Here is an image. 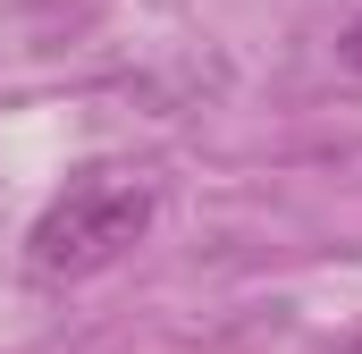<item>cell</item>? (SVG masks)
Listing matches in <instances>:
<instances>
[{
	"mask_svg": "<svg viewBox=\"0 0 362 354\" xmlns=\"http://www.w3.org/2000/svg\"><path fill=\"white\" fill-rule=\"evenodd\" d=\"M152 211H160V194H152L144 169H76L51 202H42V219L25 228V270H34L42 287L93 278V270H110L144 228H152Z\"/></svg>",
	"mask_w": 362,
	"mask_h": 354,
	"instance_id": "1",
	"label": "cell"
},
{
	"mask_svg": "<svg viewBox=\"0 0 362 354\" xmlns=\"http://www.w3.org/2000/svg\"><path fill=\"white\" fill-rule=\"evenodd\" d=\"M346 59H354V68H362V17H354V34H346Z\"/></svg>",
	"mask_w": 362,
	"mask_h": 354,
	"instance_id": "2",
	"label": "cell"
},
{
	"mask_svg": "<svg viewBox=\"0 0 362 354\" xmlns=\"http://www.w3.org/2000/svg\"><path fill=\"white\" fill-rule=\"evenodd\" d=\"M346 354H362V338H354V346H346Z\"/></svg>",
	"mask_w": 362,
	"mask_h": 354,
	"instance_id": "3",
	"label": "cell"
}]
</instances>
